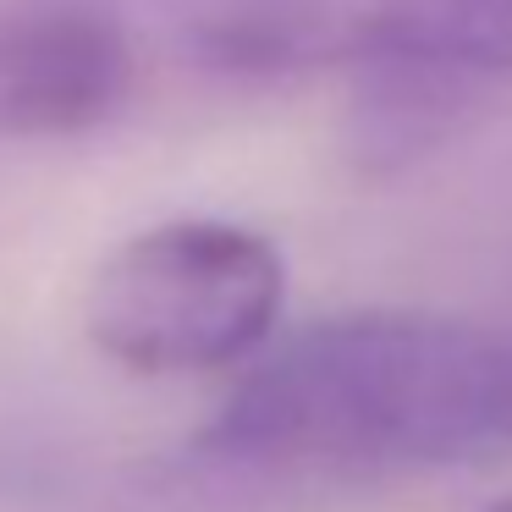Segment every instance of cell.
<instances>
[{"instance_id": "obj_5", "label": "cell", "mask_w": 512, "mask_h": 512, "mask_svg": "<svg viewBox=\"0 0 512 512\" xmlns=\"http://www.w3.org/2000/svg\"><path fill=\"white\" fill-rule=\"evenodd\" d=\"M485 512H512V496H501V501H490Z\"/></svg>"}, {"instance_id": "obj_2", "label": "cell", "mask_w": 512, "mask_h": 512, "mask_svg": "<svg viewBox=\"0 0 512 512\" xmlns=\"http://www.w3.org/2000/svg\"><path fill=\"white\" fill-rule=\"evenodd\" d=\"M188 67L237 83L314 72H512V0H171Z\"/></svg>"}, {"instance_id": "obj_1", "label": "cell", "mask_w": 512, "mask_h": 512, "mask_svg": "<svg viewBox=\"0 0 512 512\" xmlns=\"http://www.w3.org/2000/svg\"><path fill=\"white\" fill-rule=\"evenodd\" d=\"M512 441V347L441 314H336L232 386L199 452L265 474H402Z\"/></svg>"}, {"instance_id": "obj_3", "label": "cell", "mask_w": 512, "mask_h": 512, "mask_svg": "<svg viewBox=\"0 0 512 512\" xmlns=\"http://www.w3.org/2000/svg\"><path fill=\"white\" fill-rule=\"evenodd\" d=\"M287 298L276 243L237 221H160L94 270L83 331L133 375H193L248 358Z\"/></svg>"}, {"instance_id": "obj_4", "label": "cell", "mask_w": 512, "mask_h": 512, "mask_svg": "<svg viewBox=\"0 0 512 512\" xmlns=\"http://www.w3.org/2000/svg\"><path fill=\"white\" fill-rule=\"evenodd\" d=\"M133 89V50L105 17L0 12V138H61L111 122Z\"/></svg>"}]
</instances>
